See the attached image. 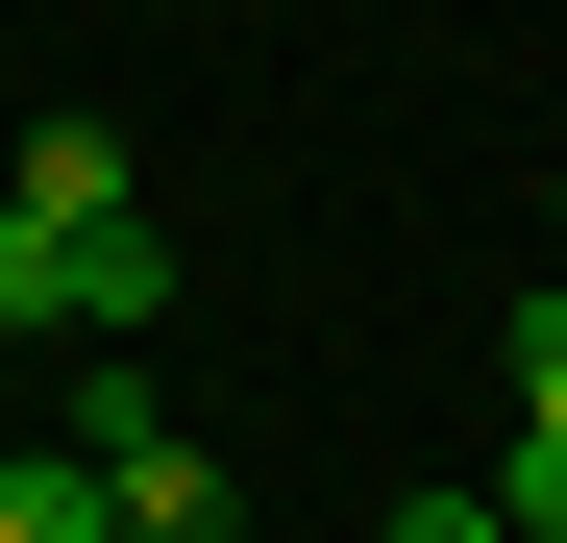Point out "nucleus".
Returning a JSON list of instances; mask_svg holds the SVG:
<instances>
[{
	"label": "nucleus",
	"mask_w": 567,
	"mask_h": 543,
	"mask_svg": "<svg viewBox=\"0 0 567 543\" xmlns=\"http://www.w3.org/2000/svg\"><path fill=\"white\" fill-rule=\"evenodd\" d=\"M173 321V247L148 223H25L0 198V346H148Z\"/></svg>",
	"instance_id": "f257e3e1"
},
{
	"label": "nucleus",
	"mask_w": 567,
	"mask_h": 543,
	"mask_svg": "<svg viewBox=\"0 0 567 543\" xmlns=\"http://www.w3.org/2000/svg\"><path fill=\"white\" fill-rule=\"evenodd\" d=\"M0 198H25V223H148V198H124V124H25Z\"/></svg>",
	"instance_id": "f03ea898"
},
{
	"label": "nucleus",
	"mask_w": 567,
	"mask_h": 543,
	"mask_svg": "<svg viewBox=\"0 0 567 543\" xmlns=\"http://www.w3.org/2000/svg\"><path fill=\"white\" fill-rule=\"evenodd\" d=\"M100 470H124V543H247V494H223L173 420H148V444H100Z\"/></svg>",
	"instance_id": "7ed1b4c3"
},
{
	"label": "nucleus",
	"mask_w": 567,
	"mask_h": 543,
	"mask_svg": "<svg viewBox=\"0 0 567 543\" xmlns=\"http://www.w3.org/2000/svg\"><path fill=\"white\" fill-rule=\"evenodd\" d=\"M0 543H124V470L100 444H25V470H0Z\"/></svg>",
	"instance_id": "20e7f679"
},
{
	"label": "nucleus",
	"mask_w": 567,
	"mask_h": 543,
	"mask_svg": "<svg viewBox=\"0 0 567 543\" xmlns=\"http://www.w3.org/2000/svg\"><path fill=\"white\" fill-rule=\"evenodd\" d=\"M518 420H567V272L518 297Z\"/></svg>",
	"instance_id": "39448f33"
},
{
	"label": "nucleus",
	"mask_w": 567,
	"mask_h": 543,
	"mask_svg": "<svg viewBox=\"0 0 567 543\" xmlns=\"http://www.w3.org/2000/svg\"><path fill=\"white\" fill-rule=\"evenodd\" d=\"M518 543H567V420H518V494H494Z\"/></svg>",
	"instance_id": "423d86ee"
},
{
	"label": "nucleus",
	"mask_w": 567,
	"mask_h": 543,
	"mask_svg": "<svg viewBox=\"0 0 567 543\" xmlns=\"http://www.w3.org/2000/svg\"><path fill=\"white\" fill-rule=\"evenodd\" d=\"M370 543H518L494 494H395V519H370Z\"/></svg>",
	"instance_id": "0eeeda50"
},
{
	"label": "nucleus",
	"mask_w": 567,
	"mask_h": 543,
	"mask_svg": "<svg viewBox=\"0 0 567 543\" xmlns=\"http://www.w3.org/2000/svg\"><path fill=\"white\" fill-rule=\"evenodd\" d=\"M543 223H567V173H543Z\"/></svg>",
	"instance_id": "6e6552de"
}]
</instances>
